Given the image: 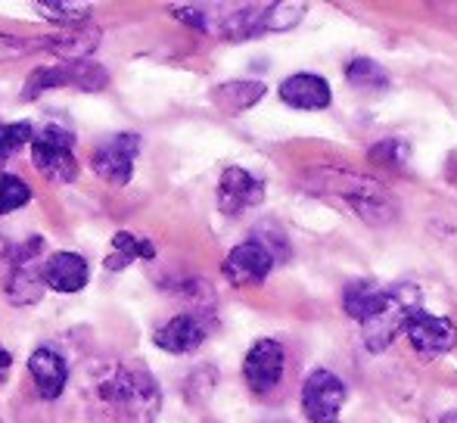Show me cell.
I'll return each instance as SVG.
<instances>
[{
  "mask_svg": "<svg viewBox=\"0 0 457 423\" xmlns=\"http://www.w3.org/2000/svg\"><path fill=\"white\" fill-rule=\"evenodd\" d=\"M109 85V72L96 60L69 62V87H79L85 94H96Z\"/></svg>",
  "mask_w": 457,
  "mask_h": 423,
  "instance_id": "44dd1931",
  "label": "cell"
},
{
  "mask_svg": "<svg viewBox=\"0 0 457 423\" xmlns=\"http://www.w3.org/2000/svg\"><path fill=\"white\" fill-rule=\"evenodd\" d=\"M420 311V290L414 284H398L383 293L377 309L361 320V339L367 352L379 355L392 345V339L408 327V320Z\"/></svg>",
  "mask_w": 457,
  "mask_h": 423,
  "instance_id": "7a4b0ae2",
  "label": "cell"
},
{
  "mask_svg": "<svg viewBox=\"0 0 457 423\" xmlns=\"http://www.w3.org/2000/svg\"><path fill=\"white\" fill-rule=\"evenodd\" d=\"M370 162H383V165H392V169H402L408 162V146L402 140H383L370 150Z\"/></svg>",
  "mask_w": 457,
  "mask_h": 423,
  "instance_id": "d4e9b609",
  "label": "cell"
},
{
  "mask_svg": "<svg viewBox=\"0 0 457 423\" xmlns=\"http://www.w3.org/2000/svg\"><path fill=\"white\" fill-rule=\"evenodd\" d=\"M345 81H349L352 87H358V91H386L389 87V72H386L379 62L367 60V56H355V60H349V66H345Z\"/></svg>",
  "mask_w": 457,
  "mask_h": 423,
  "instance_id": "ac0fdd59",
  "label": "cell"
},
{
  "mask_svg": "<svg viewBox=\"0 0 457 423\" xmlns=\"http://www.w3.org/2000/svg\"><path fill=\"white\" fill-rule=\"evenodd\" d=\"M37 50V44H29L25 37H12V35H0V60H19V56Z\"/></svg>",
  "mask_w": 457,
  "mask_h": 423,
  "instance_id": "4316f807",
  "label": "cell"
},
{
  "mask_svg": "<svg viewBox=\"0 0 457 423\" xmlns=\"http://www.w3.org/2000/svg\"><path fill=\"white\" fill-rule=\"evenodd\" d=\"M29 374L35 380L41 399H60L69 383V364L56 349H35L29 358Z\"/></svg>",
  "mask_w": 457,
  "mask_h": 423,
  "instance_id": "9a60e30c",
  "label": "cell"
},
{
  "mask_svg": "<svg viewBox=\"0 0 457 423\" xmlns=\"http://www.w3.org/2000/svg\"><path fill=\"white\" fill-rule=\"evenodd\" d=\"M169 12L175 19H181V22L193 25L196 31H209L212 29V22H209V16H205L203 6H169Z\"/></svg>",
  "mask_w": 457,
  "mask_h": 423,
  "instance_id": "484cf974",
  "label": "cell"
},
{
  "mask_svg": "<svg viewBox=\"0 0 457 423\" xmlns=\"http://www.w3.org/2000/svg\"><path fill=\"white\" fill-rule=\"evenodd\" d=\"M140 146H144V140L134 131L103 137L91 153L94 175L103 178L106 184H112V187H125L134 175V162H137V156H140Z\"/></svg>",
  "mask_w": 457,
  "mask_h": 423,
  "instance_id": "5b68a950",
  "label": "cell"
},
{
  "mask_svg": "<svg viewBox=\"0 0 457 423\" xmlns=\"http://www.w3.org/2000/svg\"><path fill=\"white\" fill-rule=\"evenodd\" d=\"M31 200V187L25 178L10 175V171H0V215H10V212L22 209Z\"/></svg>",
  "mask_w": 457,
  "mask_h": 423,
  "instance_id": "7402d4cb",
  "label": "cell"
},
{
  "mask_svg": "<svg viewBox=\"0 0 457 423\" xmlns=\"http://www.w3.org/2000/svg\"><path fill=\"white\" fill-rule=\"evenodd\" d=\"M0 253H4V230H0Z\"/></svg>",
  "mask_w": 457,
  "mask_h": 423,
  "instance_id": "f546056e",
  "label": "cell"
},
{
  "mask_svg": "<svg viewBox=\"0 0 457 423\" xmlns=\"http://www.w3.org/2000/svg\"><path fill=\"white\" fill-rule=\"evenodd\" d=\"M386 290H379L377 284H370V280H358V284H349L343 293V309L345 315H349L352 320H361L370 315L373 309H377V303L383 299Z\"/></svg>",
  "mask_w": 457,
  "mask_h": 423,
  "instance_id": "d6986e66",
  "label": "cell"
},
{
  "mask_svg": "<svg viewBox=\"0 0 457 423\" xmlns=\"http://www.w3.org/2000/svg\"><path fill=\"white\" fill-rule=\"evenodd\" d=\"M442 423H457V411H452V414H445V420Z\"/></svg>",
  "mask_w": 457,
  "mask_h": 423,
  "instance_id": "f1b7e54d",
  "label": "cell"
},
{
  "mask_svg": "<svg viewBox=\"0 0 457 423\" xmlns=\"http://www.w3.org/2000/svg\"><path fill=\"white\" fill-rule=\"evenodd\" d=\"M56 87H69V62H56V66H37L35 72L25 79L22 100H37L41 94L56 91Z\"/></svg>",
  "mask_w": 457,
  "mask_h": 423,
  "instance_id": "ffe728a7",
  "label": "cell"
},
{
  "mask_svg": "<svg viewBox=\"0 0 457 423\" xmlns=\"http://www.w3.org/2000/svg\"><path fill=\"white\" fill-rule=\"evenodd\" d=\"M41 253H44V236H29L22 246H16L10 259V274L4 280V296L10 305H35L44 299V261H41Z\"/></svg>",
  "mask_w": 457,
  "mask_h": 423,
  "instance_id": "3957f363",
  "label": "cell"
},
{
  "mask_svg": "<svg viewBox=\"0 0 457 423\" xmlns=\"http://www.w3.org/2000/svg\"><path fill=\"white\" fill-rule=\"evenodd\" d=\"M345 405V386L333 370H314L302 386V411L312 423H337Z\"/></svg>",
  "mask_w": 457,
  "mask_h": 423,
  "instance_id": "8992f818",
  "label": "cell"
},
{
  "mask_svg": "<svg viewBox=\"0 0 457 423\" xmlns=\"http://www.w3.org/2000/svg\"><path fill=\"white\" fill-rule=\"evenodd\" d=\"M265 200V181L255 175H249L240 165H230L221 171L218 181V209L224 215H240L243 209H253Z\"/></svg>",
  "mask_w": 457,
  "mask_h": 423,
  "instance_id": "30bf717a",
  "label": "cell"
},
{
  "mask_svg": "<svg viewBox=\"0 0 457 423\" xmlns=\"http://www.w3.org/2000/svg\"><path fill=\"white\" fill-rule=\"evenodd\" d=\"M205 324H203V315L196 311H187V315H178L171 318L169 324H162L156 333H153V343L159 345L162 352L169 355H190L203 345L205 339Z\"/></svg>",
  "mask_w": 457,
  "mask_h": 423,
  "instance_id": "7c38bea8",
  "label": "cell"
},
{
  "mask_svg": "<svg viewBox=\"0 0 457 423\" xmlns=\"http://www.w3.org/2000/svg\"><path fill=\"white\" fill-rule=\"evenodd\" d=\"M100 47V29L96 25H75L66 29L62 35L37 37V50H50V54L60 56V62H81L91 60V54Z\"/></svg>",
  "mask_w": 457,
  "mask_h": 423,
  "instance_id": "4fadbf2b",
  "label": "cell"
},
{
  "mask_svg": "<svg viewBox=\"0 0 457 423\" xmlns=\"http://www.w3.org/2000/svg\"><path fill=\"white\" fill-rule=\"evenodd\" d=\"M312 187H314V194L343 200L345 206L367 224H386V221H392L398 212L395 200L386 194L383 184L364 175H352V171H343V169H318L312 175Z\"/></svg>",
  "mask_w": 457,
  "mask_h": 423,
  "instance_id": "6da1fadb",
  "label": "cell"
},
{
  "mask_svg": "<svg viewBox=\"0 0 457 423\" xmlns=\"http://www.w3.org/2000/svg\"><path fill=\"white\" fill-rule=\"evenodd\" d=\"M91 280V265L79 253H54L44 259V284L54 293H81Z\"/></svg>",
  "mask_w": 457,
  "mask_h": 423,
  "instance_id": "8fae6325",
  "label": "cell"
},
{
  "mask_svg": "<svg viewBox=\"0 0 457 423\" xmlns=\"http://www.w3.org/2000/svg\"><path fill=\"white\" fill-rule=\"evenodd\" d=\"M283 368H287V352L277 339H259L243 358V377L253 393L265 395L271 393L277 383L283 380Z\"/></svg>",
  "mask_w": 457,
  "mask_h": 423,
  "instance_id": "52a82bcc",
  "label": "cell"
},
{
  "mask_svg": "<svg viewBox=\"0 0 457 423\" xmlns=\"http://www.w3.org/2000/svg\"><path fill=\"white\" fill-rule=\"evenodd\" d=\"M268 87L262 81H228V85H218L212 100H215L218 109H224L228 115H237V112H246L265 97Z\"/></svg>",
  "mask_w": 457,
  "mask_h": 423,
  "instance_id": "2e32d148",
  "label": "cell"
},
{
  "mask_svg": "<svg viewBox=\"0 0 457 423\" xmlns=\"http://www.w3.org/2000/svg\"><path fill=\"white\" fill-rule=\"evenodd\" d=\"M112 249H115V255H121L125 261L156 259V246H153L146 236H134V234H128V230H119V234L112 236Z\"/></svg>",
  "mask_w": 457,
  "mask_h": 423,
  "instance_id": "cb8c5ba5",
  "label": "cell"
},
{
  "mask_svg": "<svg viewBox=\"0 0 457 423\" xmlns=\"http://www.w3.org/2000/svg\"><path fill=\"white\" fill-rule=\"evenodd\" d=\"M280 100L293 109H305V112H314V109H327L333 104V91L320 75L312 72H295L289 75L287 81H280Z\"/></svg>",
  "mask_w": 457,
  "mask_h": 423,
  "instance_id": "5bb4252c",
  "label": "cell"
},
{
  "mask_svg": "<svg viewBox=\"0 0 457 423\" xmlns=\"http://www.w3.org/2000/svg\"><path fill=\"white\" fill-rule=\"evenodd\" d=\"M31 140H35V128H31L29 121H10V125H0V165H4L12 153L22 150L25 144L31 146Z\"/></svg>",
  "mask_w": 457,
  "mask_h": 423,
  "instance_id": "603a6c76",
  "label": "cell"
},
{
  "mask_svg": "<svg viewBox=\"0 0 457 423\" xmlns=\"http://www.w3.org/2000/svg\"><path fill=\"white\" fill-rule=\"evenodd\" d=\"M404 333H408L411 349L420 358H439V355H445V352H452L457 343L454 320H448L442 315H429V311H417V315L408 320Z\"/></svg>",
  "mask_w": 457,
  "mask_h": 423,
  "instance_id": "ba28073f",
  "label": "cell"
},
{
  "mask_svg": "<svg viewBox=\"0 0 457 423\" xmlns=\"http://www.w3.org/2000/svg\"><path fill=\"white\" fill-rule=\"evenodd\" d=\"M274 261L277 259L259 240H246L230 249L221 271H224V278H228V284H234V286H259V284H265V278L271 274Z\"/></svg>",
  "mask_w": 457,
  "mask_h": 423,
  "instance_id": "9c48e42d",
  "label": "cell"
},
{
  "mask_svg": "<svg viewBox=\"0 0 457 423\" xmlns=\"http://www.w3.org/2000/svg\"><path fill=\"white\" fill-rule=\"evenodd\" d=\"M31 162L47 181L69 184L79 178V159H75V134L66 125H44L31 140Z\"/></svg>",
  "mask_w": 457,
  "mask_h": 423,
  "instance_id": "277c9868",
  "label": "cell"
},
{
  "mask_svg": "<svg viewBox=\"0 0 457 423\" xmlns=\"http://www.w3.org/2000/svg\"><path fill=\"white\" fill-rule=\"evenodd\" d=\"M10 368H12V355L4 349V345H0V383H4L6 377H10Z\"/></svg>",
  "mask_w": 457,
  "mask_h": 423,
  "instance_id": "83f0119b",
  "label": "cell"
},
{
  "mask_svg": "<svg viewBox=\"0 0 457 423\" xmlns=\"http://www.w3.org/2000/svg\"><path fill=\"white\" fill-rule=\"evenodd\" d=\"M35 10L47 22L62 25V29H75V25L91 22L94 4H87V0H37Z\"/></svg>",
  "mask_w": 457,
  "mask_h": 423,
  "instance_id": "e0dca14e",
  "label": "cell"
}]
</instances>
